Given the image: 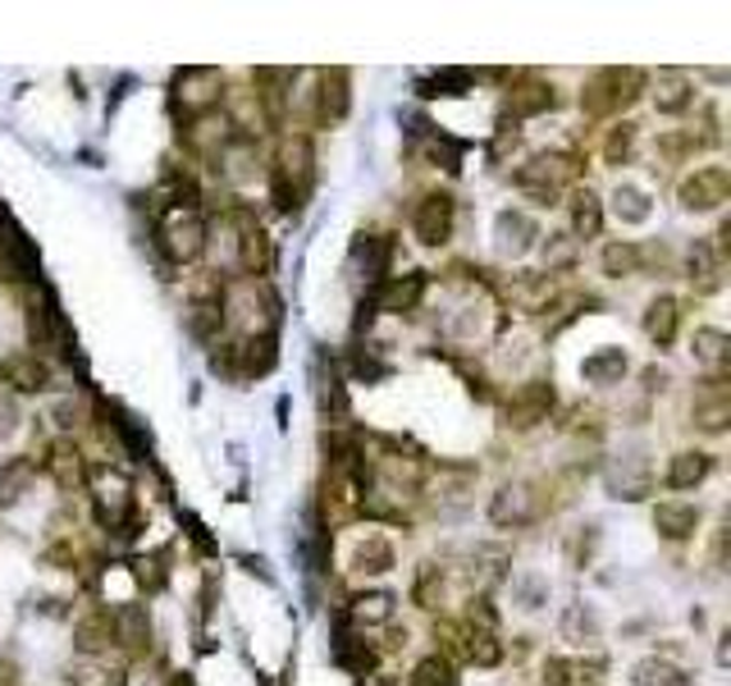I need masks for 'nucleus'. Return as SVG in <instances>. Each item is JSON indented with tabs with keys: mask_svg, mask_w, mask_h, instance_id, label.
<instances>
[{
	"mask_svg": "<svg viewBox=\"0 0 731 686\" xmlns=\"http://www.w3.org/2000/svg\"><path fill=\"white\" fill-rule=\"evenodd\" d=\"M571 179H576V157H567V151H540V157H530L517 170V188L530 193L535 202H545V206L562 193Z\"/></svg>",
	"mask_w": 731,
	"mask_h": 686,
	"instance_id": "f257e3e1",
	"label": "nucleus"
},
{
	"mask_svg": "<svg viewBox=\"0 0 731 686\" xmlns=\"http://www.w3.org/2000/svg\"><path fill=\"white\" fill-rule=\"evenodd\" d=\"M640 88H644L640 69H603V73H595V79H590L581 105H586V114H618V110H627L640 97Z\"/></svg>",
	"mask_w": 731,
	"mask_h": 686,
	"instance_id": "f03ea898",
	"label": "nucleus"
},
{
	"mask_svg": "<svg viewBox=\"0 0 731 686\" xmlns=\"http://www.w3.org/2000/svg\"><path fill=\"white\" fill-rule=\"evenodd\" d=\"M312 183V142L306 138H284L280 142V161H275V202L302 206V193Z\"/></svg>",
	"mask_w": 731,
	"mask_h": 686,
	"instance_id": "7ed1b4c3",
	"label": "nucleus"
},
{
	"mask_svg": "<svg viewBox=\"0 0 731 686\" xmlns=\"http://www.w3.org/2000/svg\"><path fill=\"white\" fill-rule=\"evenodd\" d=\"M161 248H165L170 261H197L202 248H206V224H202V215L174 206V211L161 220Z\"/></svg>",
	"mask_w": 731,
	"mask_h": 686,
	"instance_id": "20e7f679",
	"label": "nucleus"
},
{
	"mask_svg": "<svg viewBox=\"0 0 731 686\" xmlns=\"http://www.w3.org/2000/svg\"><path fill=\"white\" fill-rule=\"evenodd\" d=\"M727 193H731V174L722 165H704L681 183V206L686 211H713L727 202Z\"/></svg>",
	"mask_w": 731,
	"mask_h": 686,
	"instance_id": "39448f33",
	"label": "nucleus"
},
{
	"mask_svg": "<svg viewBox=\"0 0 731 686\" xmlns=\"http://www.w3.org/2000/svg\"><path fill=\"white\" fill-rule=\"evenodd\" d=\"M412 229H416V239L426 243V248L448 243V234H453V198L448 193L420 198V206L412 211Z\"/></svg>",
	"mask_w": 731,
	"mask_h": 686,
	"instance_id": "423d86ee",
	"label": "nucleus"
},
{
	"mask_svg": "<svg viewBox=\"0 0 731 686\" xmlns=\"http://www.w3.org/2000/svg\"><path fill=\"white\" fill-rule=\"evenodd\" d=\"M220 97V73L215 69H183L174 79V101L187 110V114H202L211 110Z\"/></svg>",
	"mask_w": 731,
	"mask_h": 686,
	"instance_id": "0eeeda50",
	"label": "nucleus"
},
{
	"mask_svg": "<svg viewBox=\"0 0 731 686\" xmlns=\"http://www.w3.org/2000/svg\"><path fill=\"white\" fill-rule=\"evenodd\" d=\"M535 239H540V229H535V220L526 211H498L494 220V248L504 256H526L535 248Z\"/></svg>",
	"mask_w": 731,
	"mask_h": 686,
	"instance_id": "6e6552de",
	"label": "nucleus"
},
{
	"mask_svg": "<svg viewBox=\"0 0 731 686\" xmlns=\"http://www.w3.org/2000/svg\"><path fill=\"white\" fill-rule=\"evenodd\" d=\"M535 517V490L526 485V481H512V485H504L489 500V522L494 526H526Z\"/></svg>",
	"mask_w": 731,
	"mask_h": 686,
	"instance_id": "1a4fd4ad",
	"label": "nucleus"
},
{
	"mask_svg": "<svg viewBox=\"0 0 731 686\" xmlns=\"http://www.w3.org/2000/svg\"><path fill=\"white\" fill-rule=\"evenodd\" d=\"M554 83H545L540 73H526V79H517V88L508 92V110L517 114V120H526V114H545L554 110Z\"/></svg>",
	"mask_w": 731,
	"mask_h": 686,
	"instance_id": "9d476101",
	"label": "nucleus"
},
{
	"mask_svg": "<svg viewBox=\"0 0 731 686\" xmlns=\"http://www.w3.org/2000/svg\"><path fill=\"white\" fill-rule=\"evenodd\" d=\"M549 407H554V390H549V385H526V390H517L512 403H508V422L526 431V426H535V422H545Z\"/></svg>",
	"mask_w": 731,
	"mask_h": 686,
	"instance_id": "9b49d317",
	"label": "nucleus"
},
{
	"mask_svg": "<svg viewBox=\"0 0 731 686\" xmlns=\"http://www.w3.org/2000/svg\"><path fill=\"white\" fill-rule=\"evenodd\" d=\"M110 636L124 645V650H146V640H151V623H146V608L138 604H124L120 614H110Z\"/></svg>",
	"mask_w": 731,
	"mask_h": 686,
	"instance_id": "f8f14e48",
	"label": "nucleus"
},
{
	"mask_svg": "<svg viewBox=\"0 0 731 686\" xmlns=\"http://www.w3.org/2000/svg\"><path fill=\"white\" fill-rule=\"evenodd\" d=\"M420 293H426V275L420 271H412V275H403V280H389L379 293H375V307L379 312H412L416 302H420Z\"/></svg>",
	"mask_w": 731,
	"mask_h": 686,
	"instance_id": "ddd939ff",
	"label": "nucleus"
},
{
	"mask_svg": "<svg viewBox=\"0 0 731 686\" xmlns=\"http://www.w3.org/2000/svg\"><path fill=\"white\" fill-rule=\"evenodd\" d=\"M653 526H659V536H668V541H686V536H696L700 513L681 500H668V504L653 508Z\"/></svg>",
	"mask_w": 731,
	"mask_h": 686,
	"instance_id": "4468645a",
	"label": "nucleus"
},
{
	"mask_svg": "<svg viewBox=\"0 0 731 686\" xmlns=\"http://www.w3.org/2000/svg\"><path fill=\"white\" fill-rule=\"evenodd\" d=\"M677 325H681V307H677V297H668V293H663V297H653L649 307H644V334H649L653 343H659V349L677 339Z\"/></svg>",
	"mask_w": 731,
	"mask_h": 686,
	"instance_id": "2eb2a0df",
	"label": "nucleus"
},
{
	"mask_svg": "<svg viewBox=\"0 0 731 686\" xmlns=\"http://www.w3.org/2000/svg\"><path fill=\"white\" fill-rule=\"evenodd\" d=\"M603 229V206H599V198L590 193V188H581V193L571 198V239L581 243V239H595Z\"/></svg>",
	"mask_w": 731,
	"mask_h": 686,
	"instance_id": "dca6fc26",
	"label": "nucleus"
},
{
	"mask_svg": "<svg viewBox=\"0 0 731 686\" xmlns=\"http://www.w3.org/2000/svg\"><path fill=\"white\" fill-rule=\"evenodd\" d=\"M627 353L622 349H599L595 357H586L581 375L590 380V385H622V375H627Z\"/></svg>",
	"mask_w": 731,
	"mask_h": 686,
	"instance_id": "f3484780",
	"label": "nucleus"
},
{
	"mask_svg": "<svg viewBox=\"0 0 731 686\" xmlns=\"http://www.w3.org/2000/svg\"><path fill=\"white\" fill-rule=\"evenodd\" d=\"M32 476H37V463H32V457H10V463L0 467V508L19 504L23 494H28V485H32Z\"/></svg>",
	"mask_w": 731,
	"mask_h": 686,
	"instance_id": "a211bd4d",
	"label": "nucleus"
},
{
	"mask_svg": "<svg viewBox=\"0 0 731 686\" xmlns=\"http://www.w3.org/2000/svg\"><path fill=\"white\" fill-rule=\"evenodd\" d=\"M709 472H713V457L709 453H677L672 463H668V485L672 490H696Z\"/></svg>",
	"mask_w": 731,
	"mask_h": 686,
	"instance_id": "6ab92c4d",
	"label": "nucleus"
},
{
	"mask_svg": "<svg viewBox=\"0 0 731 686\" xmlns=\"http://www.w3.org/2000/svg\"><path fill=\"white\" fill-rule=\"evenodd\" d=\"M653 105H659L663 114H681L690 105V79L677 69L659 73V83H653Z\"/></svg>",
	"mask_w": 731,
	"mask_h": 686,
	"instance_id": "aec40b11",
	"label": "nucleus"
},
{
	"mask_svg": "<svg viewBox=\"0 0 731 686\" xmlns=\"http://www.w3.org/2000/svg\"><path fill=\"white\" fill-rule=\"evenodd\" d=\"M727 416H731V399H727V390L718 385V380H709V390L696 399V422L704 431H722Z\"/></svg>",
	"mask_w": 731,
	"mask_h": 686,
	"instance_id": "412c9836",
	"label": "nucleus"
},
{
	"mask_svg": "<svg viewBox=\"0 0 731 686\" xmlns=\"http://www.w3.org/2000/svg\"><path fill=\"white\" fill-rule=\"evenodd\" d=\"M348 618L362 623V627H375V623H389L394 618V595L389 591H370V595H357L348 604Z\"/></svg>",
	"mask_w": 731,
	"mask_h": 686,
	"instance_id": "4be33fe9",
	"label": "nucleus"
},
{
	"mask_svg": "<svg viewBox=\"0 0 731 686\" xmlns=\"http://www.w3.org/2000/svg\"><path fill=\"white\" fill-rule=\"evenodd\" d=\"M0 375H6L10 385H14V390H23V394L47 390V366L37 362V353H32V357H10L6 366H0Z\"/></svg>",
	"mask_w": 731,
	"mask_h": 686,
	"instance_id": "5701e85b",
	"label": "nucleus"
},
{
	"mask_svg": "<svg viewBox=\"0 0 731 686\" xmlns=\"http://www.w3.org/2000/svg\"><path fill=\"white\" fill-rule=\"evenodd\" d=\"M631 682L636 686H686V673L672 664V659H659V655H649L631 668Z\"/></svg>",
	"mask_w": 731,
	"mask_h": 686,
	"instance_id": "b1692460",
	"label": "nucleus"
},
{
	"mask_svg": "<svg viewBox=\"0 0 731 686\" xmlns=\"http://www.w3.org/2000/svg\"><path fill=\"white\" fill-rule=\"evenodd\" d=\"M649 198L640 193V188H631V183H618L612 188V215H618L622 224H644L649 220Z\"/></svg>",
	"mask_w": 731,
	"mask_h": 686,
	"instance_id": "393cba45",
	"label": "nucleus"
},
{
	"mask_svg": "<svg viewBox=\"0 0 731 686\" xmlns=\"http://www.w3.org/2000/svg\"><path fill=\"white\" fill-rule=\"evenodd\" d=\"M238 234H243V265L256 275V271H265V256H271V243H265V229L252 220V215H243L238 220Z\"/></svg>",
	"mask_w": 731,
	"mask_h": 686,
	"instance_id": "a878e982",
	"label": "nucleus"
},
{
	"mask_svg": "<svg viewBox=\"0 0 731 686\" xmlns=\"http://www.w3.org/2000/svg\"><path fill=\"white\" fill-rule=\"evenodd\" d=\"M640 261H644V252H640L636 243H608V248H603V275H612V280L636 275Z\"/></svg>",
	"mask_w": 731,
	"mask_h": 686,
	"instance_id": "bb28decb",
	"label": "nucleus"
},
{
	"mask_svg": "<svg viewBox=\"0 0 731 686\" xmlns=\"http://www.w3.org/2000/svg\"><path fill=\"white\" fill-rule=\"evenodd\" d=\"M696 362L709 366V371H722L727 366V334L722 330H696Z\"/></svg>",
	"mask_w": 731,
	"mask_h": 686,
	"instance_id": "cd10ccee",
	"label": "nucleus"
},
{
	"mask_svg": "<svg viewBox=\"0 0 731 686\" xmlns=\"http://www.w3.org/2000/svg\"><path fill=\"white\" fill-rule=\"evenodd\" d=\"M467 655L480 664V668H494L498 659H504V645H498V636L489 627H471L467 632Z\"/></svg>",
	"mask_w": 731,
	"mask_h": 686,
	"instance_id": "c85d7f7f",
	"label": "nucleus"
},
{
	"mask_svg": "<svg viewBox=\"0 0 731 686\" xmlns=\"http://www.w3.org/2000/svg\"><path fill=\"white\" fill-rule=\"evenodd\" d=\"M73 640H79V650L92 659L101 645L110 640V614H92V618H83L79 623V632H73Z\"/></svg>",
	"mask_w": 731,
	"mask_h": 686,
	"instance_id": "c756f323",
	"label": "nucleus"
},
{
	"mask_svg": "<svg viewBox=\"0 0 731 686\" xmlns=\"http://www.w3.org/2000/svg\"><path fill=\"white\" fill-rule=\"evenodd\" d=\"M407 686H457V677H453V664H448V659L430 655V659H420V664L412 668V682H407Z\"/></svg>",
	"mask_w": 731,
	"mask_h": 686,
	"instance_id": "7c9ffc66",
	"label": "nucleus"
},
{
	"mask_svg": "<svg viewBox=\"0 0 731 686\" xmlns=\"http://www.w3.org/2000/svg\"><path fill=\"white\" fill-rule=\"evenodd\" d=\"M69 686H120V673L105 668L101 659H83V664H73Z\"/></svg>",
	"mask_w": 731,
	"mask_h": 686,
	"instance_id": "2f4dec72",
	"label": "nucleus"
},
{
	"mask_svg": "<svg viewBox=\"0 0 731 686\" xmlns=\"http://www.w3.org/2000/svg\"><path fill=\"white\" fill-rule=\"evenodd\" d=\"M325 92H321V105H325V114H334V120H338V114L343 110H348V73H343V69H334V73H325Z\"/></svg>",
	"mask_w": 731,
	"mask_h": 686,
	"instance_id": "473e14b6",
	"label": "nucleus"
},
{
	"mask_svg": "<svg viewBox=\"0 0 731 686\" xmlns=\"http://www.w3.org/2000/svg\"><path fill=\"white\" fill-rule=\"evenodd\" d=\"M690 280H700L704 289L718 284V252H713V243H696V248H690Z\"/></svg>",
	"mask_w": 731,
	"mask_h": 686,
	"instance_id": "72a5a7b5",
	"label": "nucleus"
},
{
	"mask_svg": "<svg viewBox=\"0 0 731 686\" xmlns=\"http://www.w3.org/2000/svg\"><path fill=\"white\" fill-rule=\"evenodd\" d=\"M357 567H362V572H389V567H394V549L384 545L379 536H370V541L357 549Z\"/></svg>",
	"mask_w": 731,
	"mask_h": 686,
	"instance_id": "f704fd0d",
	"label": "nucleus"
},
{
	"mask_svg": "<svg viewBox=\"0 0 731 686\" xmlns=\"http://www.w3.org/2000/svg\"><path fill=\"white\" fill-rule=\"evenodd\" d=\"M51 467L60 476V485H73V481H83V467H79V453H73L69 444H55L51 448Z\"/></svg>",
	"mask_w": 731,
	"mask_h": 686,
	"instance_id": "c9c22d12",
	"label": "nucleus"
},
{
	"mask_svg": "<svg viewBox=\"0 0 731 686\" xmlns=\"http://www.w3.org/2000/svg\"><path fill=\"white\" fill-rule=\"evenodd\" d=\"M599 632V623H595V614H590V608L586 604H571L567 608V614H562V636H595Z\"/></svg>",
	"mask_w": 731,
	"mask_h": 686,
	"instance_id": "e433bc0d",
	"label": "nucleus"
},
{
	"mask_svg": "<svg viewBox=\"0 0 731 686\" xmlns=\"http://www.w3.org/2000/svg\"><path fill=\"white\" fill-rule=\"evenodd\" d=\"M576 261V239L571 234H549L545 243V265H571Z\"/></svg>",
	"mask_w": 731,
	"mask_h": 686,
	"instance_id": "4c0bfd02",
	"label": "nucleus"
},
{
	"mask_svg": "<svg viewBox=\"0 0 731 686\" xmlns=\"http://www.w3.org/2000/svg\"><path fill=\"white\" fill-rule=\"evenodd\" d=\"M631 138H636V129H631V124H622V129H612V138H608V147H603V157H608V165H618V161H627V151H631Z\"/></svg>",
	"mask_w": 731,
	"mask_h": 686,
	"instance_id": "58836bf2",
	"label": "nucleus"
},
{
	"mask_svg": "<svg viewBox=\"0 0 731 686\" xmlns=\"http://www.w3.org/2000/svg\"><path fill=\"white\" fill-rule=\"evenodd\" d=\"M545 682H549V686H576V664L549 659V664H545Z\"/></svg>",
	"mask_w": 731,
	"mask_h": 686,
	"instance_id": "ea45409f",
	"label": "nucleus"
},
{
	"mask_svg": "<svg viewBox=\"0 0 731 686\" xmlns=\"http://www.w3.org/2000/svg\"><path fill=\"white\" fill-rule=\"evenodd\" d=\"M14 426H19V403L10 390H0V435H14Z\"/></svg>",
	"mask_w": 731,
	"mask_h": 686,
	"instance_id": "a19ab883",
	"label": "nucleus"
},
{
	"mask_svg": "<svg viewBox=\"0 0 731 686\" xmlns=\"http://www.w3.org/2000/svg\"><path fill=\"white\" fill-rule=\"evenodd\" d=\"M521 608H540V599H545V586L540 582H521Z\"/></svg>",
	"mask_w": 731,
	"mask_h": 686,
	"instance_id": "79ce46f5",
	"label": "nucleus"
},
{
	"mask_svg": "<svg viewBox=\"0 0 731 686\" xmlns=\"http://www.w3.org/2000/svg\"><path fill=\"white\" fill-rule=\"evenodd\" d=\"M0 686H19V664L14 659H0Z\"/></svg>",
	"mask_w": 731,
	"mask_h": 686,
	"instance_id": "37998d69",
	"label": "nucleus"
}]
</instances>
